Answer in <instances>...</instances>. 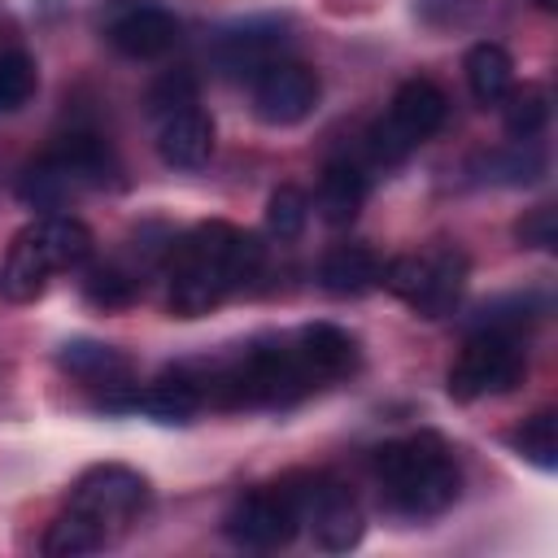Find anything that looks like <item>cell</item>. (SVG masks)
Instances as JSON below:
<instances>
[{
	"label": "cell",
	"instance_id": "29",
	"mask_svg": "<svg viewBox=\"0 0 558 558\" xmlns=\"http://www.w3.org/2000/svg\"><path fill=\"white\" fill-rule=\"evenodd\" d=\"M532 4H536V9H554L558 0H532Z\"/></svg>",
	"mask_w": 558,
	"mask_h": 558
},
{
	"label": "cell",
	"instance_id": "20",
	"mask_svg": "<svg viewBox=\"0 0 558 558\" xmlns=\"http://www.w3.org/2000/svg\"><path fill=\"white\" fill-rule=\"evenodd\" d=\"M362 201H366V179H362V170L349 166V161H331V166L323 170V179H318V196H314L318 214H323L331 227H344V222L357 218Z\"/></svg>",
	"mask_w": 558,
	"mask_h": 558
},
{
	"label": "cell",
	"instance_id": "16",
	"mask_svg": "<svg viewBox=\"0 0 558 558\" xmlns=\"http://www.w3.org/2000/svg\"><path fill=\"white\" fill-rule=\"evenodd\" d=\"M201 405H205V384L196 366H174L157 375L148 388H140V401H135V410L153 414L157 423H187Z\"/></svg>",
	"mask_w": 558,
	"mask_h": 558
},
{
	"label": "cell",
	"instance_id": "4",
	"mask_svg": "<svg viewBox=\"0 0 558 558\" xmlns=\"http://www.w3.org/2000/svg\"><path fill=\"white\" fill-rule=\"evenodd\" d=\"M92 231L74 214H44L26 222L4 257L0 270V292L9 301H35L57 270H78L92 257Z\"/></svg>",
	"mask_w": 558,
	"mask_h": 558
},
{
	"label": "cell",
	"instance_id": "25",
	"mask_svg": "<svg viewBox=\"0 0 558 558\" xmlns=\"http://www.w3.org/2000/svg\"><path fill=\"white\" fill-rule=\"evenodd\" d=\"M35 83H39L35 61L22 48H0V113L22 109L35 96Z\"/></svg>",
	"mask_w": 558,
	"mask_h": 558
},
{
	"label": "cell",
	"instance_id": "27",
	"mask_svg": "<svg viewBox=\"0 0 558 558\" xmlns=\"http://www.w3.org/2000/svg\"><path fill=\"white\" fill-rule=\"evenodd\" d=\"M148 105H153V113H179V109H192L196 105V83H192V74H166L157 87H153V96H148Z\"/></svg>",
	"mask_w": 558,
	"mask_h": 558
},
{
	"label": "cell",
	"instance_id": "28",
	"mask_svg": "<svg viewBox=\"0 0 558 558\" xmlns=\"http://www.w3.org/2000/svg\"><path fill=\"white\" fill-rule=\"evenodd\" d=\"M514 235H519V244L554 248V240H558V218H554V209H549V205H536L532 214H523V218L514 222Z\"/></svg>",
	"mask_w": 558,
	"mask_h": 558
},
{
	"label": "cell",
	"instance_id": "10",
	"mask_svg": "<svg viewBox=\"0 0 558 558\" xmlns=\"http://www.w3.org/2000/svg\"><path fill=\"white\" fill-rule=\"evenodd\" d=\"M57 366L83 384L87 392H96V405L100 410H135L140 401V384H135V371H131V357L113 344H100V340H65L57 349Z\"/></svg>",
	"mask_w": 558,
	"mask_h": 558
},
{
	"label": "cell",
	"instance_id": "6",
	"mask_svg": "<svg viewBox=\"0 0 558 558\" xmlns=\"http://www.w3.org/2000/svg\"><path fill=\"white\" fill-rule=\"evenodd\" d=\"M379 283L405 301L414 314L423 318H440L458 305L462 288H466V257L449 244L440 248H423V253H401L384 266Z\"/></svg>",
	"mask_w": 558,
	"mask_h": 558
},
{
	"label": "cell",
	"instance_id": "18",
	"mask_svg": "<svg viewBox=\"0 0 558 558\" xmlns=\"http://www.w3.org/2000/svg\"><path fill=\"white\" fill-rule=\"evenodd\" d=\"M379 275H384V262L366 244H336L318 266V283L331 296H362L379 283Z\"/></svg>",
	"mask_w": 558,
	"mask_h": 558
},
{
	"label": "cell",
	"instance_id": "14",
	"mask_svg": "<svg viewBox=\"0 0 558 558\" xmlns=\"http://www.w3.org/2000/svg\"><path fill=\"white\" fill-rule=\"evenodd\" d=\"M279 48H283V26L279 22H244V26L222 31L214 57L231 74H262L270 61H279Z\"/></svg>",
	"mask_w": 558,
	"mask_h": 558
},
{
	"label": "cell",
	"instance_id": "24",
	"mask_svg": "<svg viewBox=\"0 0 558 558\" xmlns=\"http://www.w3.org/2000/svg\"><path fill=\"white\" fill-rule=\"evenodd\" d=\"M514 449H519L527 462H536L541 471H554V466H558V414H554V410L532 414V418L514 432Z\"/></svg>",
	"mask_w": 558,
	"mask_h": 558
},
{
	"label": "cell",
	"instance_id": "9",
	"mask_svg": "<svg viewBox=\"0 0 558 558\" xmlns=\"http://www.w3.org/2000/svg\"><path fill=\"white\" fill-rule=\"evenodd\" d=\"M283 484H288V493L296 501L301 523H310V532H314V541L323 549L344 554V549H353L362 541V532H366L362 510H357L353 493L340 480L314 471V475H288Z\"/></svg>",
	"mask_w": 558,
	"mask_h": 558
},
{
	"label": "cell",
	"instance_id": "5",
	"mask_svg": "<svg viewBox=\"0 0 558 558\" xmlns=\"http://www.w3.org/2000/svg\"><path fill=\"white\" fill-rule=\"evenodd\" d=\"M109 179V148L96 135H65L22 174V201L35 209H61L74 196L100 187Z\"/></svg>",
	"mask_w": 558,
	"mask_h": 558
},
{
	"label": "cell",
	"instance_id": "26",
	"mask_svg": "<svg viewBox=\"0 0 558 558\" xmlns=\"http://www.w3.org/2000/svg\"><path fill=\"white\" fill-rule=\"evenodd\" d=\"M305 222H310V201H305V192L292 187V183L275 187L270 201H266V227H270V235H275V240H296V235L305 231Z\"/></svg>",
	"mask_w": 558,
	"mask_h": 558
},
{
	"label": "cell",
	"instance_id": "7",
	"mask_svg": "<svg viewBox=\"0 0 558 558\" xmlns=\"http://www.w3.org/2000/svg\"><path fill=\"white\" fill-rule=\"evenodd\" d=\"M523 371H527V357H523V344L514 331L475 327L449 366V397L480 401V397L510 392L523 379Z\"/></svg>",
	"mask_w": 558,
	"mask_h": 558
},
{
	"label": "cell",
	"instance_id": "19",
	"mask_svg": "<svg viewBox=\"0 0 558 558\" xmlns=\"http://www.w3.org/2000/svg\"><path fill=\"white\" fill-rule=\"evenodd\" d=\"M466 87H471V96H475V105H501L506 100V92L514 87V61H510V52L501 48V44H475L471 52H466Z\"/></svg>",
	"mask_w": 558,
	"mask_h": 558
},
{
	"label": "cell",
	"instance_id": "8",
	"mask_svg": "<svg viewBox=\"0 0 558 558\" xmlns=\"http://www.w3.org/2000/svg\"><path fill=\"white\" fill-rule=\"evenodd\" d=\"M449 113V100L445 92L432 83V78H405L397 92H392V105L388 113L371 126V153L379 161H401L410 157L423 140H432L440 131Z\"/></svg>",
	"mask_w": 558,
	"mask_h": 558
},
{
	"label": "cell",
	"instance_id": "12",
	"mask_svg": "<svg viewBox=\"0 0 558 558\" xmlns=\"http://www.w3.org/2000/svg\"><path fill=\"white\" fill-rule=\"evenodd\" d=\"M318 74L301 61H270L262 74H253V109L270 126H296L318 105Z\"/></svg>",
	"mask_w": 558,
	"mask_h": 558
},
{
	"label": "cell",
	"instance_id": "11",
	"mask_svg": "<svg viewBox=\"0 0 558 558\" xmlns=\"http://www.w3.org/2000/svg\"><path fill=\"white\" fill-rule=\"evenodd\" d=\"M222 532L244 549H283L301 532V514L288 484L279 480V484L240 493L222 514Z\"/></svg>",
	"mask_w": 558,
	"mask_h": 558
},
{
	"label": "cell",
	"instance_id": "15",
	"mask_svg": "<svg viewBox=\"0 0 558 558\" xmlns=\"http://www.w3.org/2000/svg\"><path fill=\"white\" fill-rule=\"evenodd\" d=\"M157 153H161V161L174 166V170H196V166H205L209 153H214V122H209V113H201V109L192 105V109H179V113L161 118Z\"/></svg>",
	"mask_w": 558,
	"mask_h": 558
},
{
	"label": "cell",
	"instance_id": "1",
	"mask_svg": "<svg viewBox=\"0 0 558 558\" xmlns=\"http://www.w3.org/2000/svg\"><path fill=\"white\" fill-rule=\"evenodd\" d=\"M262 266V244L231 222H201L179 244H170V314L201 318L218 310L235 288H244Z\"/></svg>",
	"mask_w": 558,
	"mask_h": 558
},
{
	"label": "cell",
	"instance_id": "13",
	"mask_svg": "<svg viewBox=\"0 0 558 558\" xmlns=\"http://www.w3.org/2000/svg\"><path fill=\"white\" fill-rule=\"evenodd\" d=\"M105 35L122 57L153 61V57H166L179 44V22L161 4H126L109 17Z\"/></svg>",
	"mask_w": 558,
	"mask_h": 558
},
{
	"label": "cell",
	"instance_id": "22",
	"mask_svg": "<svg viewBox=\"0 0 558 558\" xmlns=\"http://www.w3.org/2000/svg\"><path fill=\"white\" fill-rule=\"evenodd\" d=\"M501 109H506V131H510L514 140H532V135H541V126L549 122V96H545V87H536V83L510 87L506 100H501Z\"/></svg>",
	"mask_w": 558,
	"mask_h": 558
},
{
	"label": "cell",
	"instance_id": "21",
	"mask_svg": "<svg viewBox=\"0 0 558 558\" xmlns=\"http://www.w3.org/2000/svg\"><path fill=\"white\" fill-rule=\"evenodd\" d=\"M541 174H545V153L532 148V140H514V148H497L480 157V179L488 183L523 187V183H536Z\"/></svg>",
	"mask_w": 558,
	"mask_h": 558
},
{
	"label": "cell",
	"instance_id": "2",
	"mask_svg": "<svg viewBox=\"0 0 558 558\" xmlns=\"http://www.w3.org/2000/svg\"><path fill=\"white\" fill-rule=\"evenodd\" d=\"M144 501H148V480L140 471L118 466V462H100V466L83 471L78 484L70 488L65 510L48 523L44 554L78 558V554H96V549L113 545L118 536L131 532Z\"/></svg>",
	"mask_w": 558,
	"mask_h": 558
},
{
	"label": "cell",
	"instance_id": "17",
	"mask_svg": "<svg viewBox=\"0 0 558 558\" xmlns=\"http://www.w3.org/2000/svg\"><path fill=\"white\" fill-rule=\"evenodd\" d=\"M305 371L314 375V384H327V379H340L357 366V340L331 323H310L292 336Z\"/></svg>",
	"mask_w": 558,
	"mask_h": 558
},
{
	"label": "cell",
	"instance_id": "3",
	"mask_svg": "<svg viewBox=\"0 0 558 558\" xmlns=\"http://www.w3.org/2000/svg\"><path fill=\"white\" fill-rule=\"evenodd\" d=\"M371 471L388 510L405 519H432L449 510L462 493V471L453 462V449L436 432H414L379 445L371 453Z\"/></svg>",
	"mask_w": 558,
	"mask_h": 558
},
{
	"label": "cell",
	"instance_id": "23",
	"mask_svg": "<svg viewBox=\"0 0 558 558\" xmlns=\"http://www.w3.org/2000/svg\"><path fill=\"white\" fill-rule=\"evenodd\" d=\"M140 275L135 270H122V266H96L87 270L83 279V296L96 305V310H126L135 296H140Z\"/></svg>",
	"mask_w": 558,
	"mask_h": 558
}]
</instances>
